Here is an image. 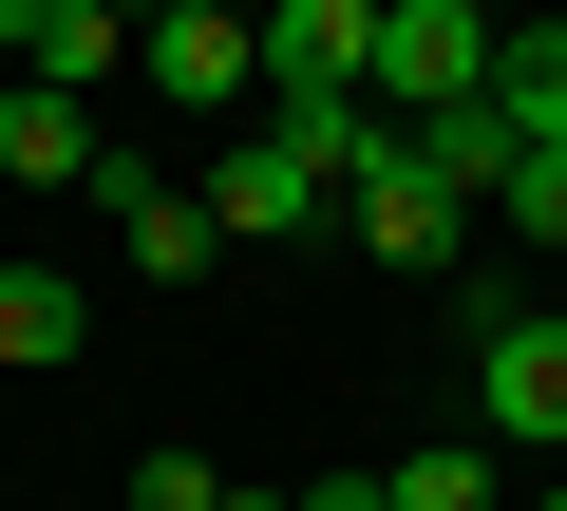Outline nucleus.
<instances>
[{
  "label": "nucleus",
  "mask_w": 567,
  "mask_h": 511,
  "mask_svg": "<svg viewBox=\"0 0 567 511\" xmlns=\"http://www.w3.org/2000/svg\"><path fill=\"white\" fill-rule=\"evenodd\" d=\"M454 341H473V417H492L511 454H567V304L454 285Z\"/></svg>",
  "instance_id": "1"
},
{
  "label": "nucleus",
  "mask_w": 567,
  "mask_h": 511,
  "mask_svg": "<svg viewBox=\"0 0 567 511\" xmlns=\"http://www.w3.org/2000/svg\"><path fill=\"white\" fill-rule=\"evenodd\" d=\"M360 95H379V114H454V95H492V0H379Z\"/></svg>",
  "instance_id": "2"
},
{
  "label": "nucleus",
  "mask_w": 567,
  "mask_h": 511,
  "mask_svg": "<svg viewBox=\"0 0 567 511\" xmlns=\"http://www.w3.org/2000/svg\"><path fill=\"white\" fill-rule=\"evenodd\" d=\"M341 227L379 246V266H454V246H473V190H454L416 133H379V152L341 171Z\"/></svg>",
  "instance_id": "3"
},
{
  "label": "nucleus",
  "mask_w": 567,
  "mask_h": 511,
  "mask_svg": "<svg viewBox=\"0 0 567 511\" xmlns=\"http://www.w3.org/2000/svg\"><path fill=\"white\" fill-rule=\"evenodd\" d=\"M133 76H152L171 114H246V95H265V39L227 20V0H171V20H133Z\"/></svg>",
  "instance_id": "4"
},
{
  "label": "nucleus",
  "mask_w": 567,
  "mask_h": 511,
  "mask_svg": "<svg viewBox=\"0 0 567 511\" xmlns=\"http://www.w3.org/2000/svg\"><path fill=\"white\" fill-rule=\"evenodd\" d=\"M322 208H341V190H322V171H303V152H284V133H265V114H246V152H227V171H208V227H227V246H303V227H322Z\"/></svg>",
  "instance_id": "5"
},
{
  "label": "nucleus",
  "mask_w": 567,
  "mask_h": 511,
  "mask_svg": "<svg viewBox=\"0 0 567 511\" xmlns=\"http://www.w3.org/2000/svg\"><path fill=\"white\" fill-rule=\"evenodd\" d=\"M246 39H265V114H284V95H360V39H379V0H265Z\"/></svg>",
  "instance_id": "6"
},
{
  "label": "nucleus",
  "mask_w": 567,
  "mask_h": 511,
  "mask_svg": "<svg viewBox=\"0 0 567 511\" xmlns=\"http://www.w3.org/2000/svg\"><path fill=\"white\" fill-rule=\"evenodd\" d=\"M95 95H58V76H20V58H0V171H20V190H95Z\"/></svg>",
  "instance_id": "7"
},
{
  "label": "nucleus",
  "mask_w": 567,
  "mask_h": 511,
  "mask_svg": "<svg viewBox=\"0 0 567 511\" xmlns=\"http://www.w3.org/2000/svg\"><path fill=\"white\" fill-rule=\"evenodd\" d=\"M492 114L529 152H567V20H492Z\"/></svg>",
  "instance_id": "8"
},
{
  "label": "nucleus",
  "mask_w": 567,
  "mask_h": 511,
  "mask_svg": "<svg viewBox=\"0 0 567 511\" xmlns=\"http://www.w3.org/2000/svg\"><path fill=\"white\" fill-rule=\"evenodd\" d=\"M20 76L95 95V76H133V20H114V0H39V20H20Z\"/></svg>",
  "instance_id": "9"
},
{
  "label": "nucleus",
  "mask_w": 567,
  "mask_h": 511,
  "mask_svg": "<svg viewBox=\"0 0 567 511\" xmlns=\"http://www.w3.org/2000/svg\"><path fill=\"white\" fill-rule=\"evenodd\" d=\"M398 133H416V152H435V171H454L473 208H492V190H511V152H529V133H511L492 95H454V114H398Z\"/></svg>",
  "instance_id": "10"
},
{
  "label": "nucleus",
  "mask_w": 567,
  "mask_h": 511,
  "mask_svg": "<svg viewBox=\"0 0 567 511\" xmlns=\"http://www.w3.org/2000/svg\"><path fill=\"white\" fill-rule=\"evenodd\" d=\"M76 341H95V304L58 266H0V360H76Z\"/></svg>",
  "instance_id": "11"
},
{
  "label": "nucleus",
  "mask_w": 567,
  "mask_h": 511,
  "mask_svg": "<svg viewBox=\"0 0 567 511\" xmlns=\"http://www.w3.org/2000/svg\"><path fill=\"white\" fill-rule=\"evenodd\" d=\"M265 133H284V152H303V171H322V190H341V171H360V152H379V133H398V114H379V95H284V114H265Z\"/></svg>",
  "instance_id": "12"
},
{
  "label": "nucleus",
  "mask_w": 567,
  "mask_h": 511,
  "mask_svg": "<svg viewBox=\"0 0 567 511\" xmlns=\"http://www.w3.org/2000/svg\"><path fill=\"white\" fill-rule=\"evenodd\" d=\"M379 511H511V492H492V454H473V436H435V454H398V473H379Z\"/></svg>",
  "instance_id": "13"
},
{
  "label": "nucleus",
  "mask_w": 567,
  "mask_h": 511,
  "mask_svg": "<svg viewBox=\"0 0 567 511\" xmlns=\"http://www.w3.org/2000/svg\"><path fill=\"white\" fill-rule=\"evenodd\" d=\"M492 227H511V246H548V266H567V152H511V190H492Z\"/></svg>",
  "instance_id": "14"
},
{
  "label": "nucleus",
  "mask_w": 567,
  "mask_h": 511,
  "mask_svg": "<svg viewBox=\"0 0 567 511\" xmlns=\"http://www.w3.org/2000/svg\"><path fill=\"white\" fill-rule=\"evenodd\" d=\"M133 511H227V473L208 454H133Z\"/></svg>",
  "instance_id": "15"
},
{
  "label": "nucleus",
  "mask_w": 567,
  "mask_h": 511,
  "mask_svg": "<svg viewBox=\"0 0 567 511\" xmlns=\"http://www.w3.org/2000/svg\"><path fill=\"white\" fill-rule=\"evenodd\" d=\"M303 511H379V473H303Z\"/></svg>",
  "instance_id": "16"
},
{
  "label": "nucleus",
  "mask_w": 567,
  "mask_h": 511,
  "mask_svg": "<svg viewBox=\"0 0 567 511\" xmlns=\"http://www.w3.org/2000/svg\"><path fill=\"white\" fill-rule=\"evenodd\" d=\"M20 20H39V0H0V58H20Z\"/></svg>",
  "instance_id": "17"
},
{
  "label": "nucleus",
  "mask_w": 567,
  "mask_h": 511,
  "mask_svg": "<svg viewBox=\"0 0 567 511\" xmlns=\"http://www.w3.org/2000/svg\"><path fill=\"white\" fill-rule=\"evenodd\" d=\"M227 511H303V492H227Z\"/></svg>",
  "instance_id": "18"
},
{
  "label": "nucleus",
  "mask_w": 567,
  "mask_h": 511,
  "mask_svg": "<svg viewBox=\"0 0 567 511\" xmlns=\"http://www.w3.org/2000/svg\"><path fill=\"white\" fill-rule=\"evenodd\" d=\"M114 20H171V0H114Z\"/></svg>",
  "instance_id": "19"
},
{
  "label": "nucleus",
  "mask_w": 567,
  "mask_h": 511,
  "mask_svg": "<svg viewBox=\"0 0 567 511\" xmlns=\"http://www.w3.org/2000/svg\"><path fill=\"white\" fill-rule=\"evenodd\" d=\"M529 511H567V473H548V492H529Z\"/></svg>",
  "instance_id": "20"
}]
</instances>
